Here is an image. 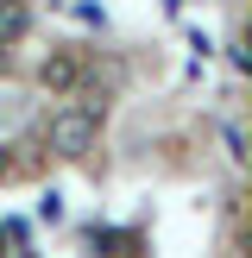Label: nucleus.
Returning <instances> with one entry per match:
<instances>
[{"label": "nucleus", "instance_id": "1", "mask_svg": "<svg viewBox=\"0 0 252 258\" xmlns=\"http://www.w3.org/2000/svg\"><path fill=\"white\" fill-rule=\"evenodd\" d=\"M95 139H101V113H88V107H57V113H50V126H44L50 158H70V164L88 158Z\"/></svg>", "mask_w": 252, "mask_h": 258}, {"label": "nucleus", "instance_id": "5", "mask_svg": "<svg viewBox=\"0 0 252 258\" xmlns=\"http://www.w3.org/2000/svg\"><path fill=\"white\" fill-rule=\"evenodd\" d=\"M38 214H44V221H63V196H57V189H50V196L38 202Z\"/></svg>", "mask_w": 252, "mask_h": 258}, {"label": "nucleus", "instance_id": "4", "mask_svg": "<svg viewBox=\"0 0 252 258\" xmlns=\"http://www.w3.org/2000/svg\"><path fill=\"white\" fill-rule=\"evenodd\" d=\"M221 139H227V158H233V164H246V133H239L233 120H227V133H221Z\"/></svg>", "mask_w": 252, "mask_h": 258}, {"label": "nucleus", "instance_id": "3", "mask_svg": "<svg viewBox=\"0 0 252 258\" xmlns=\"http://www.w3.org/2000/svg\"><path fill=\"white\" fill-rule=\"evenodd\" d=\"M25 25H32V7L25 0H0V44H19Z\"/></svg>", "mask_w": 252, "mask_h": 258}, {"label": "nucleus", "instance_id": "6", "mask_svg": "<svg viewBox=\"0 0 252 258\" xmlns=\"http://www.w3.org/2000/svg\"><path fill=\"white\" fill-rule=\"evenodd\" d=\"M7 63H13V44H0V76H7Z\"/></svg>", "mask_w": 252, "mask_h": 258}, {"label": "nucleus", "instance_id": "2", "mask_svg": "<svg viewBox=\"0 0 252 258\" xmlns=\"http://www.w3.org/2000/svg\"><path fill=\"white\" fill-rule=\"evenodd\" d=\"M38 82H44L50 95H76V88H82V57H76V50H50V57L38 63Z\"/></svg>", "mask_w": 252, "mask_h": 258}]
</instances>
